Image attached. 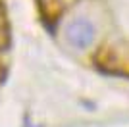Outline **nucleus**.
Returning <instances> with one entry per match:
<instances>
[{"label": "nucleus", "instance_id": "f03ea898", "mask_svg": "<svg viewBox=\"0 0 129 127\" xmlns=\"http://www.w3.org/2000/svg\"><path fill=\"white\" fill-rule=\"evenodd\" d=\"M39 8H41V14L46 25H50L62 14V0H39Z\"/></svg>", "mask_w": 129, "mask_h": 127}, {"label": "nucleus", "instance_id": "f257e3e1", "mask_svg": "<svg viewBox=\"0 0 129 127\" xmlns=\"http://www.w3.org/2000/svg\"><path fill=\"white\" fill-rule=\"evenodd\" d=\"M94 37H96V29L92 25V21L87 19V17H75L66 27V39H68V42L71 46L79 48V50L89 48L94 42Z\"/></svg>", "mask_w": 129, "mask_h": 127}]
</instances>
